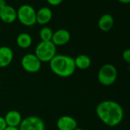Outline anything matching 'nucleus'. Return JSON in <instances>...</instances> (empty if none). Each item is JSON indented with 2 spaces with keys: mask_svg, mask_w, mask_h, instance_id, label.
Returning <instances> with one entry per match:
<instances>
[{
  "mask_svg": "<svg viewBox=\"0 0 130 130\" xmlns=\"http://www.w3.org/2000/svg\"><path fill=\"white\" fill-rule=\"evenodd\" d=\"M41 62L34 53H27L21 58V65L23 69L28 73H36L41 68Z\"/></svg>",
  "mask_w": 130,
  "mask_h": 130,
  "instance_id": "6",
  "label": "nucleus"
},
{
  "mask_svg": "<svg viewBox=\"0 0 130 130\" xmlns=\"http://www.w3.org/2000/svg\"><path fill=\"white\" fill-rule=\"evenodd\" d=\"M16 43L21 49H28L32 44V37L28 33H21L16 38Z\"/></svg>",
  "mask_w": 130,
  "mask_h": 130,
  "instance_id": "15",
  "label": "nucleus"
},
{
  "mask_svg": "<svg viewBox=\"0 0 130 130\" xmlns=\"http://www.w3.org/2000/svg\"><path fill=\"white\" fill-rule=\"evenodd\" d=\"M0 30H1V26H0Z\"/></svg>",
  "mask_w": 130,
  "mask_h": 130,
  "instance_id": "25",
  "label": "nucleus"
},
{
  "mask_svg": "<svg viewBox=\"0 0 130 130\" xmlns=\"http://www.w3.org/2000/svg\"><path fill=\"white\" fill-rule=\"evenodd\" d=\"M14 58L12 50L7 46H0V68L8 66Z\"/></svg>",
  "mask_w": 130,
  "mask_h": 130,
  "instance_id": "11",
  "label": "nucleus"
},
{
  "mask_svg": "<svg viewBox=\"0 0 130 130\" xmlns=\"http://www.w3.org/2000/svg\"><path fill=\"white\" fill-rule=\"evenodd\" d=\"M74 62H75L76 69H79L80 70H86L89 69L90 66H91L90 58L85 54H80L77 56L74 59Z\"/></svg>",
  "mask_w": 130,
  "mask_h": 130,
  "instance_id": "16",
  "label": "nucleus"
},
{
  "mask_svg": "<svg viewBox=\"0 0 130 130\" xmlns=\"http://www.w3.org/2000/svg\"><path fill=\"white\" fill-rule=\"evenodd\" d=\"M4 130H19L18 127H12V126H7Z\"/></svg>",
  "mask_w": 130,
  "mask_h": 130,
  "instance_id": "22",
  "label": "nucleus"
},
{
  "mask_svg": "<svg viewBox=\"0 0 130 130\" xmlns=\"http://www.w3.org/2000/svg\"><path fill=\"white\" fill-rule=\"evenodd\" d=\"M46 1L49 5L52 6H57L61 5L63 2V0H46Z\"/></svg>",
  "mask_w": 130,
  "mask_h": 130,
  "instance_id": "19",
  "label": "nucleus"
},
{
  "mask_svg": "<svg viewBox=\"0 0 130 130\" xmlns=\"http://www.w3.org/2000/svg\"><path fill=\"white\" fill-rule=\"evenodd\" d=\"M96 113L98 118L110 127H114L120 124L124 117L122 106L111 100H106L98 104L96 107Z\"/></svg>",
  "mask_w": 130,
  "mask_h": 130,
  "instance_id": "1",
  "label": "nucleus"
},
{
  "mask_svg": "<svg viewBox=\"0 0 130 130\" xmlns=\"http://www.w3.org/2000/svg\"><path fill=\"white\" fill-rule=\"evenodd\" d=\"M114 26V18L110 14H103L98 21V27L103 32L110 31Z\"/></svg>",
  "mask_w": 130,
  "mask_h": 130,
  "instance_id": "14",
  "label": "nucleus"
},
{
  "mask_svg": "<svg viewBox=\"0 0 130 130\" xmlns=\"http://www.w3.org/2000/svg\"><path fill=\"white\" fill-rule=\"evenodd\" d=\"M4 118L5 120L7 126L18 127L22 121L21 114L18 110H11L7 112Z\"/></svg>",
  "mask_w": 130,
  "mask_h": 130,
  "instance_id": "13",
  "label": "nucleus"
},
{
  "mask_svg": "<svg viewBox=\"0 0 130 130\" xmlns=\"http://www.w3.org/2000/svg\"><path fill=\"white\" fill-rule=\"evenodd\" d=\"M49 66L52 72L61 78H68L76 71L74 58L64 54H57L49 62Z\"/></svg>",
  "mask_w": 130,
  "mask_h": 130,
  "instance_id": "2",
  "label": "nucleus"
},
{
  "mask_svg": "<svg viewBox=\"0 0 130 130\" xmlns=\"http://www.w3.org/2000/svg\"><path fill=\"white\" fill-rule=\"evenodd\" d=\"M53 30L49 27H43L39 32V36L41 41H51L53 37Z\"/></svg>",
  "mask_w": 130,
  "mask_h": 130,
  "instance_id": "17",
  "label": "nucleus"
},
{
  "mask_svg": "<svg viewBox=\"0 0 130 130\" xmlns=\"http://www.w3.org/2000/svg\"><path fill=\"white\" fill-rule=\"evenodd\" d=\"M17 19V10L11 5H6L0 9V20L5 24H11Z\"/></svg>",
  "mask_w": 130,
  "mask_h": 130,
  "instance_id": "9",
  "label": "nucleus"
},
{
  "mask_svg": "<svg viewBox=\"0 0 130 130\" xmlns=\"http://www.w3.org/2000/svg\"><path fill=\"white\" fill-rule=\"evenodd\" d=\"M34 54L41 62H49L57 55V46L52 41H41L35 47Z\"/></svg>",
  "mask_w": 130,
  "mask_h": 130,
  "instance_id": "3",
  "label": "nucleus"
},
{
  "mask_svg": "<svg viewBox=\"0 0 130 130\" xmlns=\"http://www.w3.org/2000/svg\"><path fill=\"white\" fill-rule=\"evenodd\" d=\"M6 127H7V124L5 118L0 116V130H4Z\"/></svg>",
  "mask_w": 130,
  "mask_h": 130,
  "instance_id": "20",
  "label": "nucleus"
},
{
  "mask_svg": "<svg viewBox=\"0 0 130 130\" xmlns=\"http://www.w3.org/2000/svg\"><path fill=\"white\" fill-rule=\"evenodd\" d=\"M0 86H1V85H0Z\"/></svg>",
  "mask_w": 130,
  "mask_h": 130,
  "instance_id": "26",
  "label": "nucleus"
},
{
  "mask_svg": "<svg viewBox=\"0 0 130 130\" xmlns=\"http://www.w3.org/2000/svg\"><path fill=\"white\" fill-rule=\"evenodd\" d=\"M17 19L26 27H31L36 24V10L30 5H21L17 10Z\"/></svg>",
  "mask_w": 130,
  "mask_h": 130,
  "instance_id": "5",
  "label": "nucleus"
},
{
  "mask_svg": "<svg viewBox=\"0 0 130 130\" xmlns=\"http://www.w3.org/2000/svg\"><path fill=\"white\" fill-rule=\"evenodd\" d=\"M123 59L126 62L130 64V49H126L123 51Z\"/></svg>",
  "mask_w": 130,
  "mask_h": 130,
  "instance_id": "18",
  "label": "nucleus"
},
{
  "mask_svg": "<svg viewBox=\"0 0 130 130\" xmlns=\"http://www.w3.org/2000/svg\"><path fill=\"white\" fill-rule=\"evenodd\" d=\"M7 5V2L5 0H0V9L5 7Z\"/></svg>",
  "mask_w": 130,
  "mask_h": 130,
  "instance_id": "21",
  "label": "nucleus"
},
{
  "mask_svg": "<svg viewBox=\"0 0 130 130\" xmlns=\"http://www.w3.org/2000/svg\"><path fill=\"white\" fill-rule=\"evenodd\" d=\"M53 17L52 11L48 7H42L36 11V23L40 25H45L48 24Z\"/></svg>",
  "mask_w": 130,
  "mask_h": 130,
  "instance_id": "12",
  "label": "nucleus"
},
{
  "mask_svg": "<svg viewBox=\"0 0 130 130\" xmlns=\"http://www.w3.org/2000/svg\"><path fill=\"white\" fill-rule=\"evenodd\" d=\"M70 32L66 29L61 28L54 32L51 41L56 46H61L67 44L70 40Z\"/></svg>",
  "mask_w": 130,
  "mask_h": 130,
  "instance_id": "8",
  "label": "nucleus"
},
{
  "mask_svg": "<svg viewBox=\"0 0 130 130\" xmlns=\"http://www.w3.org/2000/svg\"><path fill=\"white\" fill-rule=\"evenodd\" d=\"M57 127L58 130H74L77 128V122L73 117L64 115L58 118Z\"/></svg>",
  "mask_w": 130,
  "mask_h": 130,
  "instance_id": "10",
  "label": "nucleus"
},
{
  "mask_svg": "<svg viewBox=\"0 0 130 130\" xmlns=\"http://www.w3.org/2000/svg\"><path fill=\"white\" fill-rule=\"evenodd\" d=\"M118 2L123 4H130V0H118Z\"/></svg>",
  "mask_w": 130,
  "mask_h": 130,
  "instance_id": "23",
  "label": "nucleus"
},
{
  "mask_svg": "<svg viewBox=\"0 0 130 130\" xmlns=\"http://www.w3.org/2000/svg\"><path fill=\"white\" fill-rule=\"evenodd\" d=\"M74 130H85V129H80V128H77V129H75Z\"/></svg>",
  "mask_w": 130,
  "mask_h": 130,
  "instance_id": "24",
  "label": "nucleus"
},
{
  "mask_svg": "<svg viewBox=\"0 0 130 130\" xmlns=\"http://www.w3.org/2000/svg\"><path fill=\"white\" fill-rule=\"evenodd\" d=\"M118 75L116 68L110 63L105 64L98 71L97 78L99 82L104 86H110L115 83Z\"/></svg>",
  "mask_w": 130,
  "mask_h": 130,
  "instance_id": "4",
  "label": "nucleus"
},
{
  "mask_svg": "<svg viewBox=\"0 0 130 130\" xmlns=\"http://www.w3.org/2000/svg\"><path fill=\"white\" fill-rule=\"evenodd\" d=\"M19 130H45L44 120L37 116H29L22 119Z\"/></svg>",
  "mask_w": 130,
  "mask_h": 130,
  "instance_id": "7",
  "label": "nucleus"
}]
</instances>
